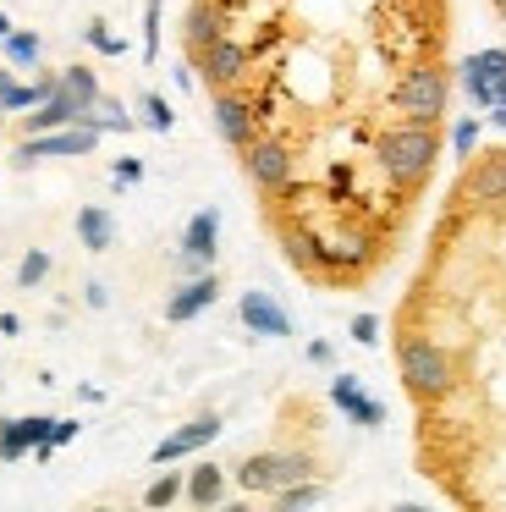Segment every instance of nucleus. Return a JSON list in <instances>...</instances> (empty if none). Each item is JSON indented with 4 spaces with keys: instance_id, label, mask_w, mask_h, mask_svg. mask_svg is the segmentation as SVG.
I'll return each mask as SVG.
<instances>
[{
    "instance_id": "aec40b11",
    "label": "nucleus",
    "mask_w": 506,
    "mask_h": 512,
    "mask_svg": "<svg viewBox=\"0 0 506 512\" xmlns=\"http://www.w3.org/2000/svg\"><path fill=\"white\" fill-rule=\"evenodd\" d=\"M61 89H72L77 100H88V105L99 100V78H94L88 67H66V72H61Z\"/></svg>"
},
{
    "instance_id": "bb28decb",
    "label": "nucleus",
    "mask_w": 506,
    "mask_h": 512,
    "mask_svg": "<svg viewBox=\"0 0 506 512\" xmlns=\"http://www.w3.org/2000/svg\"><path fill=\"white\" fill-rule=\"evenodd\" d=\"M77 435V419H50V446H66Z\"/></svg>"
},
{
    "instance_id": "a878e982",
    "label": "nucleus",
    "mask_w": 506,
    "mask_h": 512,
    "mask_svg": "<svg viewBox=\"0 0 506 512\" xmlns=\"http://www.w3.org/2000/svg\"><path fill=\"white\" fill-rule=\"evenodd\" d=\"M352 342H380V320H374V314H358V320H352Z\"/></svg>"
},
{
    "instance_id": "7c9ffc66",
    "label": "nucleus",
    "mask_w": 506,
    "mask_h": 512,
    "mask_svg": "<svg viewBox=\"0 0 506 512\" xmlns=\"http://www.w3.org/2000/svg\"><path fill=\"white\" fill-rule=\"evenodd\" d=\"M6 83H11V72H6V61H0V89H6Z\"/></svg>"
},
{
    "instance_id": "7ed1b4c3",
    "label": "nucleus",
    "mask_w": 506,
    "mask_h": 512,
    "mask_svg": "<svg viewBox=\"0 0 506 512\" xmlns=\"http://www.w3.org/2000/svg\"><path fill=\"white\" fill-rule=\"evenodd\" d=\"M187 67H193V78L204 83L209 94L242 89V83H248V45H242L237 34H220L215 45H204L193 61H187Z\"/></svg>"
},
{
    "instance_id": "f257e3e1",
    "label": "nucleus",
    "mask_w": 506,
    "mask_h": 512,
    "mask_svg": "<svg viewBox=\"0 0 506 512\" xmlns=\"http://www.w3.org/2000/svg\"><path fill=\"white\" fill-rule=\"evenodd\" d=\"M440 221L501 265V325L484 336L429 331L440 397L418 408V463L462 507H506V144L462 155Z\"/></svg>"
},
{
    "instance_id": "0eeeda50",
    "label": "nucleus",
    "mask_w": 506,
    "mask_h": 512,
    "mask_svg": "<svg viewBox=\"0 0 506 512\" xmlns=\"http://www.w3.org/2000/svg\"><path fill=\"white\" fill-rule=\"evenodd\" d=\"M226 34V17H220L215 0H187V12H182V56L193 61L204 45H215V39Z\"/></svg>"
},
{
    "instance_id": "393cba45",
    "label": "nucleus",
    "mask_w": 506,
    "mask_h": 512,
    "mask_svg": "<svg viewBox=\"0 0 506 512\" xmlns=\"http://www.w3.org/2000/svg\"><path fill=\"white\" fill-rule=\"evenodd\" d=\"M88 45H94V50H105V56H121V50H127L116 34H105V23H88Z\"/></svg>"
},
{
    "instance_id": "cd10ccee",
    "label": "nucleus",
    "mask_w": 506,
    "mask_h": 512,
    "mask_svg": "<svg viewBox=\"0 0 506 512\" xmlns=\"http://www.w3.org/2000/svg\"><path fill=\"white\" fill-rule=\"evenodd\" d=\"M138 177H143V166H138L132 155H127V160H116V182H138Z\"/></svg>"
},
{
    "instance_id": "412c9836",
    "label": "nucleus",
    "mask_w": 506,
    "mask_h": 512,
    "mask_svg": "<svg viewBox=\"0 0 506 512\" xmlns=\"http://www.w3.org/2000/svg\"><path fill=\"white\" fill-rule=\"evenodd\" d=\"M176 496H182V474H160V479L149 485V496H143V501H149V507H171Z\"/></svg>"
},
{
    "instance_id": "4468645a",
    "label": "nucleus",
    "mask_w": 506,
    "mask_h": 512,
    "mask_svg": "<svg viewBox=\"0 0 506 512\" xmlns=\"http://www.w3.org/2000/svg\"><path fill=\"white\" fill-rule=\"evenodd\" d=\"M182 496L193 501V507H215V501L226 496V468H220V463H198L193 474L182 479Z\"/></svg>"
},
{
    "instance_id": "b1692460",
    "label": "nucleus",
    "mask_w": 506,
    "mask_h": 512,
    "mask_svg": "<svg viewBox=\"0 0 506 512\" xmlns=\"http://www.w3.org/2000/svg\"><path fill=\"white\" fill-rule=\"evenodd\" d=\"M154 50H160V0H149V12H143V56L154 61Z\"/></svg>"
},
{
    "instance_id": "423d86ee",
    "label": "nucleus",
    "mask_w": 506,
    "mask_h": 512,
    "mask_svg": "<svg viewBox=\"0 0 506 512\" xmlns=\"http://www.w3.org/2000/svg\"><path fill=\"white\" fill-rule=\"evenodd\" d=\"M88 111H94V105L77 100L72 89H61V83H55V89L44 94L39 105H33V116H22V133H55V127H77Z\"/></svg>"
},
{
    "instance_id": "a211bd4d",
    "label": "nucleus",
    "mask_w": 506,
    "mask_h": 512,
    "mask_svg": "<svg viewBox=\"0 0 506 512\" xmlns=\"http://www.w3.org/2000/svg\"><path fill=\"white\" fill-rule=\"evenodd\" d=\"M39 100H44V94H39V83H6V89H0V111H6V116L33 111Z\"/></svg>"
},
{
    "instance_id": "ddd939ff",
    "label": "nucleus",
    "mask_w": 506,
    "mask_h": 512,
    "mask_svg": "<svg viewBox=\"0 0 506 512\" xmlns=\"http://www.w3.org/2000/svg\"><path fill=\"white\" fill-rule=\"evenodd\" d=\"M330 402H336L341 413H352V424H369V430H374V424H385V408H380L374 397H363V386H358L352 375H336V380H330Z\"/></svg>"
},
{
    "instance_id": "dca6fc26",
    "label": "nucleus",
    "mask_w": 506,
    "mask_h": 512,
    "mask_svg": "<svg viewBox=\"0 0 506 512\" xmlns=\"http://www.w3.org/2000/svg\"><path fill=\"white\" fill-rule=\"evenodd\" d=\"M77 237H83L88 254H105L110 237H116V221H110V210H99V204H83V210H77Z\"/></svg>"
},
{
    "instance_id": "c85d7f7f",
    "label": "nucleus",
    "mask_w": 506,
    "mask_h": 512,
    "mask_svg": "<svg viewBox=\"0 0 506 512\" xmlns=\"http://www.w3.org/2000/svg\"><path fill=\"white\" fill-rule=\"evenodd\" d=\"M490 6H495V17H501V28H506V0H490Z\"/></svg>"
},
{
    "instance_id": "6ab92c4d",
    "label": "nucleus",
    "mask_w": 506,
    "mask_h": 512,
    "mask_svg": "<svg viewBox=\"0 0 506 512\" xmlns=\"http://www.w3.org/2000/svg\"><path fill=\"white\" fill-rule=\"evenodd\" d=\"M44 276H50V254H44V248H28L22 265H17V287H39Z\"/></svg>"
},
{
    "instance_id": "4be33fe9",
    "label": "nucleus",
    "mask_w": 506,
    "mask_h": 512,
    "mask_svg": "<svg viewBox=\"0 0 506 512\" xmlns=\"http://www.w3.org/2000/svg\"><path fill=\"white\" fill-rule=\"evenodd\" d=\"M143 116H149V127H154V133H171V127H176L171 105H165L160 94H143Z\"/></svg>"
},
{
    "instance_id": "c756f323",
    "label": "nucleus",
    "mask_w": 506,
    "mask_h": 512,
    "mask_svg": "<svg viewBox=\"0 0 506 512\" xmlns=\"http://www.w3.org/2000/svg\"><path fill=\"white\" fill-rule=\"evenodd\" d=\"M6 34H11V17H6V12H0V39H6Z\"/></svg>"
},
{
    "instance_id": "20e7f679",
    "label": "nucleus",
    "mask_w": 506,
    "mask_h": 512,
    "mask_svg": "<svg viewBox=\"0 0 506 512\" xmlns=\"http://www.w3.org/2000/svg\"><path fill=\"white\" fill-rule=\"evenodd\" d=\"M209 116H215L220 144L237 149V155L253 144V138H259V116H253V105H248V94H242V89H220V94H209Z\"/></svg>"
},
{
    "instance_id": "9b49d317",
    "label": "nucleus",
    "mask_w": 506,
    "mask_h": 512,
    "mask_svg": "<svg viewBox=\"0 0 506 512\" xmlns=\"http://www.w3.org/2000/svg\"><path fill=\"white\" fill-rule=\"evenodd\" d=\"M215 435H220V413H204V419L182 424L176 435H165V441L154 446V463H176V457H187V452H198V446H209Z\"/></svg>"
},
{
    "instance_id": "39448f33",
    "label": "nucleus",
    "mask_w": 506,
    "mask_h": 512,
    "mask_svg": "<svg viewBox=\"0 0 506 512\" xmlns=\"http://www.w3.org/2000/svg\"><path fill=\"white\" fill-rule=\"evenodd\" d=\"M99 144V127H55V133H28L17 144V166H39V160H61V155H88Z\"/></svg>"
},
{
    "instance_id": "1a4fd4ad",
    "label": "nucleus",
    "mask_w": 506,
    "mask_h": 512,
    "mask_svg": "<svg viewBox=\"0 0 506 512\" xmlns=\"http://www.w3.org/2000/svg\"><path fill=\"white\" fill-rule=\"evenodd\" d=\"M215 298H220V276L198 270V276H193V281H182V287H176V298L165 303V320H171V325H182V320H193V314H204Z\"/></svg>"
},
{
    "instance_id": "f3484780",
    "label": "nucleus",
    "mask_w": 506,
    "mask_h": 512,
    "mask_svg": "<svg viewBox=\"0 0 506 512\" xmlns=\"http://www.w3.org/2000/svg\"><path fill=\"white\" fill-rule=\"evenodd\" d=\"M39 56H44L39 34H17V28H11V34L0 39V61H6V67H33Z\"/></svg>"
},
{
    "instance_id": "f8f14e48",
    "label": "nucleus",
    "mask_w": 506,
    "mask_h": 512,
    "mask_svg": "<svg viewBox=\"0 0 506 512\" xmlns=\"http://www.w3.org/2000/svg\"><path fill=\"white\" fill-rule=\"evenodd\" d=\"M50 435V419L44 413H28V419H6L0 424V463H17V457H28L33 446Z\"/></svg>"
},
{
    "instance_id": "6e6552de",
    "label": "nucleus",
    "mask_w": 506,
    "mask_h": 512,
    "mask_svg": "<svg viewBox=\"0 0 506 512\" xmlns=\"http://www.w3.org/2000/svg\"><path fill=\"white\" fill-rule=\"evenodd\" d=\"M220 248V215L215 210H198L182 232V270H204Z\"/></svg>"
},
{
    "instance_id": "f03ea898",
    "label": "nucleus",
    "mask_w": 506,
    "mask_h": 512,
    "mask_svg": "<svg viewBox=\"0 0 506 512\" xmlns=\"http://www.w3.org/2000/svg\"><path fill=\"white\" fill-rule=\"evenodd\" d=\"M242 177L253 182V193H259L264 204L286 199V193H292V182H297L292 144H286V138H275V133H259L248 149H242Z\"/></svg>"
},
{
    "instance_id": "9d476101",
    "label": "nucleus",
    "mask_w": 506,
    "mask_h": 512,
    "mask_svg": "<svg viewBox=\"0 0 506 512\" xmlns=\"http://www.w3.org/2000/svg\"><path fill=\"white\" fill-rule=\"evenodd\" d=\"M237 314H242V325L259 331V336H292V320H286V309L270 298V292H242Z\"/></svg>"
},
{
    "instance_id": "2eb2a0df",
    "label": "nucleus",
    "mask_w": 506,
    "mask_h": 512,
    "mask_svg": "<svg viewBox=\"0 0 506 512\" xmlns=\"http://www.w3.org/2000/svg\"><path fill=\"white\" fill-rule=\"evenodd\" d=\"M275 463H281L275 452H253L248 463H237V474H231V479H237L242 490H264V496H275V490H281V468H275Z\"/></svg>"
},
{
    "instance_id": "5701e85b",
    "label": "nucleus",
    "mask_w": 506,
    "mask_h": 512,
    "mask_svg": "<svg viewBox=\"0 0 506 512\" xmlns=\"http://www.w3.org/2000/svg\"><path fill=\"white\" fill-rule=\"evenodd\" d=\"M451 149H457V160L479 149V122H473V116H462V122L451 127Z\"/></svg>"
}]
</instances>
